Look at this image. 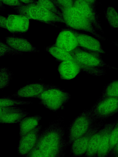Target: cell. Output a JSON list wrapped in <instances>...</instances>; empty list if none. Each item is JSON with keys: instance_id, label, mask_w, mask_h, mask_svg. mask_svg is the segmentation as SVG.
<instances>
[{"instance_id": "cell-7", "label": "cell", "mask_w": 118, "mask_h": 157, "mask_svg": "<svg viewBox=\"0 0 118 157\" xmlns=\"http://www.w3.org/2000/svg\"><path fill=\"white\" fill-rule=\"evenodd\" d=\"M58 70L61 79L69 80L74 78L81 71L91 75L94 71V68L81 63L75 59L61 62Z\"/></svg>"}, {"instance_id": "cell-32", "label": "cell", "mask_w": 118, "mask_h": 157, "mask_svg": "<svg viewBox=\"0 0 118 157\" xmlns=\"http://www.w3.org/2000/svg\"><path fill=\"white\" fill-rule=\"evenodd\" d=\"M110 157L118 155V141L114 148L109 153Z\"/></svg>"}, {"instance_id": "cell-10", "label": "cell", "mask_w": 118, "mask_h": 157, "mask_svg": "<svg viewBox=\"0 0 118 157\" xmlns=\"http://www.w3.org/2000/svg\"><path fill=\"white\" fill-rule=\"evenodd\" d=\"M96 2V0H74V6L90 21L95 29L103 32L95 9Z\"/></svg>"}, {"instance_id": "cell-8", "label": "cell", "mask_w": 118, "mask_h": 157, "mask_svg": "<svg viewBox=\"0 0 118 157\" xmlns=\"http://www.w3.org/2000/svg\"><path fill=\"white\" fill-rule=\"evenodd\" d=\"M72 53L77 60L86 65L97 68L109 67L99 52L80 47Z\"/></svg>"}, {"instance_id": "cell-14", "label": "cell", "mask_w": 118, "mask_h": 157, "mask_svg": "<svg viewBox=\"0 0 118 157\" xmlns=\"http://www.w3.org/2000/svg\"><path fill=\"white\" fill-rule=\"evenodd\" d=\"M6 29L12 33H23L27 32L30 26L29 19L20 15L10 14L8 15Z\"/></svg>"}, {"instance_id": "cell-3", "label": "cell", "mask_w": 118, "mask_h": 157, "mask_svg": "<svg viewBox=\"0 0 118 157\" xmlns=\"http://www.w3.org/2000/svg\"><path fill=\"white\" fill-rule=\"evenodd\" d=\"M61 12L65 23L72 29L85 31L92 34L99 39L105 40L96 32L90 21L74 6Z\"/></svg>"}, {"instance_id": "cell-16", "label": "cell", "mask_w": 118, "mask_h": 157, "mask_svg": "<svg viewBox=\"0 0 118 157\" xmlns=\"http://www.w3.org/2000/svg\"><path fill=\"white\" fill-rule=\"evenodd\" d=\"M6 44L13 49L21 52H34L38 50L27 39L21 37L7 36L5 38Z\"/></svg>"}, {"instance_id": "cell-21", "label": "cell", "mask_w": 118, "mask_h": 157, "mask_svg": "<svg viewBox=\"0 0 118 157\" xmlns=\"http://www.w3.org/2000/svg\"><path fill=\"white\" fill-rule=\"evenodd\" d=\"M46 50L57 59L62 62L75 59L72 53L67 52L53 45L47 47Z\"/></svg>"}, {"instance_id": "cell-1", "label": "cell", "mask_w": 118, "mask_h": 157, "mask_svg": "<svg viewBox=\"0 0 118 157\" xmlns=\"http://www.w3.org/2000/svg\"><path fill=\"white\" fill-rule=\"evenodd\" d=\"M63 128L57 123L44 129L25 157H64L67 144Z\"/></svg>"}, {"instance_id": "cell-27", "label": "cell", "mask_w": 118, "mask_h": 157, "mask_svg": "<svg viewBox=\"0 0 118 157\" xmlns=\"http://www.w3.org/2000/svg\"><path fill=\"white\" fill-rule=\"evenodd\" d=\"M0 57L7 55H22V53L16 50L3 42L0 41Z\"/></svg>"}, {"instance_id": "cell-18", "label": "cell", "mask_w": 118, "mask_h": 157, "mask_svg": "<svg viewBox=\"0 0 118 157\" xmlns=\"http://www.w3.org/2000/svg\"><path fill=\"white\" fill-rule=\"evenodd\" d=\"M115 122L105 124V129L96 155L97 157H107L110 151L111 134Z\"/></svg>"}, {"instance_id": "cell-33", "label": "cell", "mask_w": 118, "mask_h": 157, "mask_svg": "<svg viewBox=\"0 0 118 157\" xmlns=\"http://www.w3.org/2000/svg\"><path fill=\"white\" fill-rule=\"evenodd\" d=\"M21 1L25 4H30L35 3L36 0H21Z\"/></svg>"}, {"instance_id": "cell-26", "label": "cell", "mask_w": 118, "mask_h": 157, "mask_svg": "<svg viewBox=\"0 0 118 157\" xmlns=\"http://www.w3.org/2000/svg\"><path fill=\"white\" fill-rule=\"evenodd\" d=\"M30 101L15 100L8 97H3L0 99V107H9L18 105L29 104Z\"/></svg>"}, {"instance_id": "cell-31", "label": "cell", "mask_w": 118, "mask_h": 157, "mask_svg": "<svg viewBox=\"0 0 118 157\" xmlns=\"http://www.w3.org/2000/svg\"><path fill=\"white\" fill-rule=\"evenodd\" d=\"M7 17H5L3 16L0 15V26L2 28H3L6 29Z\"/></svg>"}, {"instance_id": "cell-24", "label": "cell", "mask_w": 118, "mask_h": 157, "mask_svg": "<svg viewBox=\"0 0 118 157\" xmlns=\"http://www.w3.org/2000/svg\"><path fill=\"white\" fill-rule=\"evenodd\" d=\"M106 16L112 27L118 28V13L114 7H108L106 11Z\"/></svg>"}, {"instance_id": "cell-15", "label": "cell", "mask_w": 118, "mask_h": 157, "mask_svg": "<svg viewBox=\"0 0 118 157\" xmlns=\"http://www.w3.org/2000/svg\"><path fill=\"white\" fill-rule=\"evenodd\" d=\"M57 86L42 83H33L26 85L20 89L13 97L27 98L38 95L44 91Z\"/></svg>"}, {"instance_id": "cell-12", "label": "cell", "mask_w": 118, "mask_h": 157, "mask_svg": "<svg viewBox=\"0 0 118 157\" xmlns=\"http://www.w3.org/2000/svg\"><path fill=\"white\" fill-rule=\"evenodd\" d=\"M41 125H38L26 135L20 138L18 148V153L26 156L33 148L40 134Z\"/></svg>"}, {"instance_id": "cell-11", "label": "cell", "mask_w": 118, "mask_h": 157, "mask_svg": "<svg viewBox=\"0 0 118 157\" xmlns=\"http://www.w3.org/2000/svg\"><path fill=\"white\" fill-rule=\"evenodd\" d=\"M101 126L100 124H95L88 132L72 143L71 144V152L73 156L77 157L85 154L91 138L101 128Z\"/></svg>"}, {"instance_id": "cell-34", "label": "cell", "mask_w": 118, "mask_h": 157, "mask_svg": "<svg viewBox=\"0 0 118 157\" xmlns=\"http://www.w3.org/2000/svg\"><path fill=\"white\" fill-rule=\"evenodd\" d=\"M118 157V155H117V156H113V157Z\"/></svg>"}, {"instance_id": "cell-9", "label": "cell", "mask_w": 118, "mask_h": 157, "mask_svg": "<svg viewBox=\"0 0 118 157\" xmlns=\"http://www.w3.org/2000/svg\"><path fill=\"white\" fill-rule=\"evenodd\" d=\"M53 45L68 52H74L80 47L77 40V31L72 29H62Z\"/></svg>"}, {"instance_id": "cell-20", "label": "cell", "mask_w": 118, "mask_h": 157, "mask_svg": "<svg viewBox=\"0 0 118 157\" xmlns=\"http://www.w3.org/2000/svg\"><path fill=\"white\" fill-rule=\"evenodd\" d=\"M41 118L39 115L24 117L20 122V138L23 137L38 125Z\"/></svg>"}, {"instance_id": "cell-5", "label": "cell", "mask_w": 118, "mask_h": 157, "mask_svg": "<svg viewBox=\"0 0 118 157\" xmlns=\"http://www.w3.org/2000/svg\"><path fill=\"white\" fill-rule=\"evenodd\" d=\"M89 110H85L72 121L69 128L68 143L71 145L77 138L88 132L96 120Z\"/></svg>"}, {"instance_id": "cell-23", "label": "cell", "mask_w": 118, "mask_h": 157, "mask_svg": "<svg viewBox=\"0 0 118 157\" xmlns=\"http://www.w3.org/2000/svg\"><path fill=\"white\" fill-rule=\"evenodd\" d=\"M35 3L62 18L61 12L53 0H36Z\"/></svg>"}, {"instance_id": "cell-22", "label": "cell", "mask_w": 118, "mask_h": 157, "mask_svg": "<svg viewBox=\"0 0 118 157\" xmlns=\"http://www.w3.org/2000/svg\"><path fill=\"white\" fill-rule=\"evenodd\" d=\"M100 97H118V79L112 81L105 86Z\"/></svg>"}, {"instance_id": "cell-19", "label": "cell", "mask_w": 118, "mask_h": 157, "mask_svg": "<svg viewBox=\"0 0 118 157\" xmlns=\"http://www.w3.org/2000/svg\"><path fill=\"white\" fill-rule=\"evenodd\" d=\"M105 129L104 126L92 136L85 154L86 157H95L96 156Z\"/></svg>"}, {"instance_id": "cell-17", "label": "cell", "mask_w": 118, "mask_h": 157, "mask_svg": "<svg viewBox=\"0 0 118 157\" xmlns=\"http://www.w3.org/2000/svg\"><path fill=\"white\" fill-rule=\"evenodd\" d=\"M77 34L78 44L80 47L101 54L105 53L101 44L96 38L77 31Z\"/></svg>"}, {"instance_id": "cell-29", "label": "cell", "mask_w": 118, "mask_h": 157, "mask_svg": "<svg viewBox=\"0 0 118 157\" xmlns=\"http://www.w3.org/2000/svg\"><path fill=\"white\" fill-rule=\"evenodd\" d=\"M61 12L74 6V0H53Z\"/></svg>"}, {"instance_id": "cell-6", "label": "cell", "mask_w": 118, "mask_h": 157, "mask_svg": "<svg viewBox=\"0 0 118 157\" xmlns=\"http://www.w3.org/2000/svg\"><path fill=\"white\" fill-rule=\"evenodd\" d=\"M97 119L108 118L118 112V97H100L90 109Z\"/></svg>"}, {"instance_id": "cell-4", "label": "cell", "mask_w": 118, "mask_h": 157, "mask_svg": "<svg viewBox=\"0 0 118 157\" xmlns=\"http://www.w3.org/2000/svg\"><path fill=\"white\" fill-rule=\"evenodd\" d=\"M71 95L59 87L47 90L34 98H38L39 103L53 111L64 109L65 105L71 98Z\"/></svg>"}, {"instance_id": "cell-2", "label": "cell", "mask_w": 118, "mask_h": 157, "mask_svg": "<svg viewBox=\"0 0 118 157\" xmlns=\"http://www.w3.org/2000/svg\"><path fill=\"white\" fill-rule=\"evenodd\" d=\"M13 8L18 14L25 16L29 20H36L49 24L55 22L65 23L62 18L35 3L25 4Z\"/></svg>"}, {"instance_id": "cell-30", "label": "cell", "mask_w": 118, "mask_h": 157, "mask_svg": "<svg viewBox=\"0 0 118 157\" xmlns=\"http://www.w3.org/2000/svg\"><path fill=\"white\" fill-rule=\"evenodd\" d=\"M4 4L11 6L12 7L20 6L24 4L21 0H0Z\"/></svg>"}, {"instance_id": "cell-25", "label": "cell", "mask_w": 118, "mask_h": 157, "mask_svg": "<svg viewBox=\"0 0 118 157\" xmlns=\"http://www.w3.org/2000/svg\"><path fill=\"white\" fill-rule=\"evenodd\" d=\"M0 73V88L1 89L9 85L12 74L10 71L6 67L1 68Z\"/></svg>"}, {"instance_id": "cell-13", "label": "cell", "mask_w": 118, "mask_h": 157, "mask_svg": "<svg viewBox=\"0 0 118 157\" xmlns=\"http://www.w3.org/2000/svg\"><path fill=\"white\" fill-rule=\"evenodd\" d=\"M28 113L19 107H0V123H14L20 122Z\"/></svg>"}, {"instance_id": "cell-28", "label": "cell", "mask_w": 118, "mask_h": 157, "mask_svg": "<svg viewBox=\"0 0 118 157\" xmlns=\"http://www.w3.org/2000/svg\"><path fill=\"white\" fill-rule=\"evenodd\" d=\"M118 141V119L115 121V124L111 134L110 153L116 145Z\"/></svg>"}]
</instances>
